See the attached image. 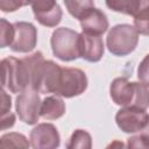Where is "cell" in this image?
I'll return each mask as SVG.
<instances>
[{"mask_svg":"<svg viewBox=\"0 0 149 149\" xmlns=\"http://www.w3.org/2000/svg\"><path fill=\"white\" fill-rule=\"evenodd\" d=\"M80 34L66 27L56 28L50 38L52 54L63 62H71L80 57L79 55Z\"/></svg>","mask_w":149,"mask_h":149,"instance_id":"4","label":"cell"},{"mask_svg":"<svg viewBox=\"0 0 149 149\" xmlns=\"http://www.w3.org/2000/svg\"><path fill=\"white\" fill-rule=\"evenodd\" d=\"M105 2L106 6L114 12L134 16L137 10L140 0H105Z\"/></svg>","mask_w":149,"mask_h":149,"instance_id":"15","label":"cell"},{"mask_svg":"<svg viewBox=\"0 0 149 149\" xmlns=\"http://www.w3.org/2000/svg\"><path fill=\"white\" fill-rule=\"evenodd\" d=\"M64 3L69 14L77 20H80L94 7V0H64Z\"/></svg>","mask_w":149,"mask_h":149,"instance_id":"14","label":"cell"},{"mask_svg":"<svg viewBox=\"0 0 149 149\" xmlns=\"http://www.w3.org/2000/svg\"><path fill=\"white\" fill-rule=\"evenodd\" d=\"M118 127L127 134H135L143 130L149 123V114L146 109L136 107H122L115 115Z\"/></svg>","mask_w":149,"mask_h":149,"instance_id":"7","label":"cell"},{"mask_svg":"<svg viewBox=\"0 0 149 149\" xmlns=\"http://www.w3.org/2000/svg\"><path fill=\"white\" fill-rule=\"evenodd\" d=\"M86 88L87 77L83 70L77 68H62L54 94L63 98H73L84 93Z\"/></svg>","mask_w":149,"mask_h":149,"instance_id":"5","label":"cell"},{"mask_svg":"<svg viewBox=\"0 0 149 149\" xmlns=\"http://www.w3.org/2000/svg\"><path fill=\"white\" fill-rule=\"evenodd\" d=\"M137 78L141 83L149 87V54L141 61L137 68Z\"/></svg>","mask_w":149,"mask_h":149,"instance_id":"21","label":"cell"},{"mask_svg":"<svg viewBox=\"0 0 149 149\" xmlns=\"http://www.w3.org/2000/svg\"><path fill=\"white\" fill-rule=\"evenodd\" d=\"M35 88L28 87L16 97L15 109L19 119L26 125H36L41 116V98Z\"/></svg>","mask_w":149,"mask_h":149,"instance_id":"6","label":"cell"},{"mask_svg":"<svg viewBox=\"0 0 149 149\" xmlns=\"http://www.w3.org/2000/svg\"><path fill=\"white\" fill-rule=\"evenodd\" d=\"M139 43L137 29L128 23H121L112 27L107 34L106 45L114 56L123 57L133 52Z\"/></svg>","mask_w":149,"mask_h":149,"instance_id":"3","label":"cell"},{"mask_svg":"<svg viewBox=\"0 0 149 149\" xmlns=\"http://www.w3.org/2000/svg\"><path fill=\"white\" fill-rule=\"evenodd\" d=\"M31 70L30 63L26 57H6L1 61V84L12 93H21L30 87Z\"/></svg>","mask_w":149,"mask_h":149,"instance_id":"2","label":"cell"},{"mask_svg":"<svg viewBox=\"0 0 149 149\" xmlns=\"http://www.w3.org/2000/svg\"><path fill=\"white\" fill-rule=\"evenodd\" d=\"M15 36L10 44V49L14 52L27 54L35 49L37 44V29L36 27L26 21H19L14 23Z\"/></svg>","mask_w":149,"mask_h":149,"instance_id":"9","label":"cell"},{"mask_svg":"<svg viewBox=\"0 0 149 149\" xmlns=\"http://www.w3.org/2000/svg\"><path fill=\"white\" fill-rule=\"evenodd\" d=\"M127 147L129 148H149V123L140 132V134L130 136L127 140Z\"/></svg>","mask_w":149,"mask_h":149,"instance_id":"19","label":"cell"},{"mask_svg":"<svg viewBox=\"0 0 149 149\" xmlns=\"http://www.w3.org/2000/svg\"><path fill=\"white\" fill-rule=\"evenodd\" d=\"M65 114V102L59 95H49L41 101L40 115L45 120H56Z\"/></svg>","mask_w":149,"mask_h":149,"instance_id":"13","label":"cell"},{"mask_svg":"<svg viewBox=\"0 0 149 149\" xmlns=\"http://www.w3.org/2000/svg\"><path fill=\"white\" fill-rule=\"evenodd\" d=\"M68 149H90L92 148V137L90 133H87L84 129H76L71 137L69 139V142L66 143Z\"/></svg>","mask_w":149,"mask_h":149,"instance_id":"16","label":"cell"},{"mask_svg":"<svg viewBox=\"0 0 149 149\" xmlns=\"http://www.w3.org/2000/svg\"><path fill=\"white\" fill-rule=\"evenodd\" d=\"M15 123V115L10 112L1 115V129L5 130L7 128H10L13 127Z\"/></svg>","mask_w":149,"mask_h":149,"instance_id":"23","label":"cell"},{"mask_svg":"<svg viewBox=\"0 0 149 149\" xmlns=\"http://www.w3.org/2000/svg\"><path fill=\"white\" fill-rule=\"evenodd\" d=\"M0 146L2 148H29L30 141L27 140V137L23 134L20 133H7L1 136L0 139Z\"/></svg>","mask_w":149,"mask_h":149,"instance_id":"17","label":"cell"},{"mask_svg":"<svg viewBox=\"0 0 149 149\" xmlns=\"http://www.w3.org/2000/svg\"><path fill=\"white\" fill-rule=\"evenodd\" d=\"M109 95L113 102L121 107L149 108V87L143 83L129 81L127 78H115L109 86Z\"/></svg>","mask_w":149,"mask_h":149,"instance_id":"1","label":"cell"},{"mask_svg":"<svg viewBox=\"0 0 149 149\" xmlns=\"http://www.w3.org/2000/svg\"><path fill=\"white\" fill-rule=\"evenodd\" d=\"M31 9L35 19L44 27H56L63 16L61 6L56 0H31Z\"/></svg>","mask_w":149,"mask_h":149,"instance_id":"8","label":"cell"},{"mask_svg":"<svg viewBox=\"0 0 149 149\" xmlns=\"http://www.w3.org/2000/svg\"><path fill=\"white\" fill-rule=\"evenodd\" d=\"M15 36V28L14 23L8 22L6 19L0 20V45L1 48L10 47L14 41Z\"/></svg>","mask_w":149,"mask_h":149,"instance_id":"18","label":"cell"},{"mask_svg":"<svg viewBox=\"0 0 149 149\" xmlns=\"http://www.w3.org/2000/svg\"><path fill=\"white\" fill-rule=\"evenodd\" d=\"M30 3L31 0H0V9L3 13H12Z\"/></svg>","mask_w":149,"mask_h":149,"instance_id":"20","label":"cell"},{"mask_svg":"<svg viewBox=\"0 0 149 149\" xmlns=\"http://www.w3.org/2000/svg\"><path fill=\"white\" fill-rule=\"evenodd\" d=\"M29 141L30 146L35 149H55L61 144V136L56 126L43 122L31 129Z\"/></svg>","mask_w":149,"mask_h":149,"instance_id":"10","label":"cell"},{"mask_svg":"<svg viewBox=\"0 0 149 149\" xmlns=\"http://www.w3.org/2000/svg\"><path fill=\"white\" fill-rule=\"evenodd\" d=\"M1 99H2V102H1V115L10 112V107H12V99L7 94V92L5 91V88L2 87V91H1Z\"/></svg>","mask_w":149,"mask_h":149,"instance_id":"22","label":"cell"},{"mask_svg":"<svg viewBox=\"0 0 149 149\" xmlns=\"http://www.w3.org/2000/svg\"><path fill=\"white\" fill-rule=\"evenodd\" d=\"M80 27L81 30L86 34L92 35H102L108 29V19L106 14L100 10L99 8H92L90 9L80 20Z\"/></svg>","mask_w":149,"mask_h":149,"instance_id":"12","label":"cell"},{"mask_svg":"<svg viewBox=\"0 0 149 149\" xmlns=\"http://www.w3.org/2000/svg\"><path fill=\"white\" fill-rule=\"evenodd\" d=\"M104 51H105V47L100 35L86 34L84 31L80 34V38H79L80 58L91 63H97L102 58Z\"/></svg>","mask_w":149,"mask_h":149,"instance_id":"11","label":"cell"}]
</instances>
